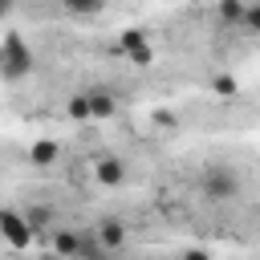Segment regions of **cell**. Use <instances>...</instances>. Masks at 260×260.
<instances>
[{
	"mask_svg": "<svg viewBox=\"0 0 260 260\" xmlns=\"http://www.w3.org/2000/svg\"><path fill=\"white\" fill-rule=\"evenodd\" d=\"M244 8H248L244 0H219V4H215V16H219L223 24H236V28H240V20H244Z\"/></svg>",
	"mask_w": 260,
	"mask_h": 260,
	"instance_id": "11",
	"label": "cell"
},
{
	"mask_svg": "<svg viewBox=\"0 0 260 260\" xmlns=\"http://www.w3.org/2000/svg\"><path fill=\"white\" fill-rule=\"evenodd\" d=\"M4 8H8V0H0V16H4Z\"/></svg>",
	"mask_w": 260,
	"mask_h": 260,
	"instance_id": "18",
	"label": "cell"
},
{
	"mask_svg": "<svg viewBox=\"0 0 260 260\" xmlns=\"http://www.w3.org/2000/svg\"><path fill=\"white\" fill-rule=\"evenodd\" d=\"M191 4H195V0H191Z\"/></svg>",
	"mask_w": 260,
	"mask_h": 260,
	"instance_id": "20",
	"label": "cell"
},
{
	"mask_svg": "<svg viewBox=\"0 0 260 260\" xmlns=\"http://www.w3.org/2000/svg\"><path fill=\"white\" fill-rule=\"evenodd\" d=\"M85 102H89V118H93V122H106V118H114V110H118L114 89H106V85L85 89Z\"/></svg>",
	"mask_w": 260,
	"mask_h": 260,
	"instance_id": "7",
	"label": "cell"
},
{
	"mask_svg": "<svg viewBox=\"0 0 260 260\" xmlns=\"http://www.w3.org/2000/svg\"><path fill=\"white\" fill-rule=\"evenodd\" d=\"M32 65H37V53L28 49V41L20 32H4L0 37V77L4 81H20V77L32 73Z\"/></svg>",
	"mask_w": 260,
	"mask_h": 260,
	"instance_id": "1",
	"label": "cell"
},
{
	"mask_svg": "<svg viewBox=\"0 0 260 260\" xmlns=\"http://www.w3.org/2000/svg\"><path fill=\"white\" fill-rule=\"evenodd\" d=\"M57 158H61V146H57L53 138H37V142L28 146V162H32V167H41V171H49Z\"/></svg>",
	"mask_w": 260,
	"mask_h": 260,
	"instance_id": "9",
	"label": "cell"
},
{
	"mask_svg": "<svg viewBox=\"0 0 260 260\" xmlns=\"http://www.w3.org/2000/svg\"><path fill=\"white\" fill-rule=\"evenodd\" d=\"M211 89H215L219 98H236V89H240V85H236V77H232V73H215V77H211Z\"/></svg>",
	"mask_w": 260,
	"mask_h": 260,
	"instance_id": "14",
	"label": "cell"
},
{
	"mask_svg": "<svg viewBox=\"0 0 260 260\" xmlns=\"http://www.w3.org/2000/svg\"><path fill=\"white\" fill-rule=\"evenodd\" d=\"M179 260H211V252H207V248H187Z\"/></svg>",
	"mask_w": 260,
	"mask_h": 260,
	"instance_id": "17",
	"label": "cell"
},
{
	"mask_svg": "<svg viewBox=\"0 0 260 260\" xmlns=\"http://www.w3.org/2000/svg\"><path fill=\"white\" fill-rule=\"evenodd\" d=\"M93 236H98V244L114 256V252H122L126 244H130V228L118 219V215H106V219H98L93 223Z\"/></svg>",
	"mask_w": 260,
	"mask_h": 260,
	"instance_id": "5",
	"label": "cell"
},
{
	"mask_svg": "<svg viewBox=\"0 0 260 260\" xmlns=\"http://www.w3.org/2000/svg\"><path fill=\"white\" fill-rule=\"evenodd\" d=\"M118 49L130 57V65H142V69H146V65L154 61V45L146 41L142 28H126V32H118Z\"/></svg>",
	"mask_w": 260,
	"mask_h": 260,
	"instance_id": "4",
	"label": "cell"
},
{
	"mask_svg": "<svg viewBox=\"0 0 260 260\" xmlns=\"http://www.w3.org/2000/svg\"><path fill=\"white\" fill-rule=\"evenodd\" d=\"M0 240H4L12 252H28V248L37 244V232L28 228L24 211H16V207H0Z\"/></svg>",
	"mask_w": 260,
	"mask_h": 260,
	"instance_id": "3",
	"label": "cell"
},
{
	"mask_svg": "<svg viewBox=\"0 0 260 260\" xmlns=\"http://www.w3.org/2000/svg\"><path fill=\"white\" fill-rule=\"evenodd\" d=\"M77 244H81L77 228H53V256L57 260H77Z\"/></svg>",
	"mask_w": 260,
	"mask_h": 260,
	"instance_id": "8",
	"label": "cell"
},
{
	"mask_svg": "<svg viewBox=\"0 0 260 260\" xmlns=\"http://www.w3.org/2000/svg\"><path fill=\"white\" fill-rule=\"evenodd\" d=\"M93 183L98 187H122L126 183V162L118 154H98L93 158Z\"/></svg>",
	"mask_w": 260,
	"mask_h": 260,
	"instance_id": "6",
	"label": "cell"
},
{
	"mask_svg": "<svg viewBox=\"0 0 260 260\" xmlns=\"http://www.w3.org/2000/svg\"><path fill=\"white\" fill-rule=\"evenodd\" d=\"M77 260H110V252L98 244L93 232H81V244H77Z\"/></svg>",
	"mask_w": 260,
	"mask_h": 260,
	"instance_id": "10",
	"label": "cell"
},
{
	"mask_svg": "<svg viewBox=\"0 0 260 260\" xmlns=\"http://www.w3.org/2000/svg\"><path fill=\"white\" fill-rule=\"evenodd\" d=\"M256 215H260V207H256Z\"/></svg>",
	"mask_w": 260,
	"mask_h": 260,
	"instance_id": "19",
	"label": "cell"
},
{
	"mask_svg": "<svg viewBox=\"0 0 260 260\" xmlns=\"http://www.w3.org/2000/svg\"><path fill=\"white\" fill-rule=\"evenodd\" d=\"M65 114H69L73 122H85V118H89V102H85V93H73V98L65 102Z\"/></svg>",
	"mask_w": 260,
	"mask_h": 260,
	"instance_id": "12",
	"label": "cell"
},
{
	"mask_svg": "<svg viewBox=\"0 0 260 260\" xmlns=\"http://www.w3.org/2000/svg\"><path fill=\"white\" fill-rule=\"evenodd\" d=\"M69 12H77V16H93V12H102V4L106 0H61Z\"/></svg>",
	"mask_w": 260,
	"mask_h": 260,
	"instance_id": "16",
	"label": "cell"
},
{
	"mask_svg": "<svg viewBox=\"0 0 260 260\" xmlns=\"http://www.w3.org/2000/svg\"><path fill=\"white\" fill-rule=\"evenodd\" d=\"M199 191H203L207 203H232V199L240 195V175H236V167H228V162H207L203 175H199Z\"/></svg>",
	"mask_w": 260,
	"mask_h": 260,
	"instance_id": "2",
	"label": "cell"
},
{
	"mask_svg": "<svg viewBox=\"0 0 260 260\" xmlns=\"http://www.w3.org/2000/svg\"><path fill=\"white\" fill-rule=\"evenodd\" d=\"M240 28H244V32H256V37H260V0H252V4L244 8V20H240Z\"/></svg>",
	"mask_w": 260,
	"mask_h": 260,
	"instance_id": "15",
	"label": "cell"
},
{
	"mask_svg": "<svg viewBox=\"0 0 260 260\" xmlns=\"http://www.w3.org/2000/svg\"><path fill=\"white\" fill-rule=\"evenodd\" d=\"M24 219H28V228H32L37 236H41V232L49 228V219H53V211H49V207H28V211H24Z\"/></svg>",
	"mask_w": 260,
	"mask_h": 260,
	"instance_id": "13",
	"label": "cell"
}]
</instances>
